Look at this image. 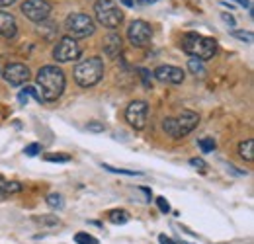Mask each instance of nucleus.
I'll list each match as a JSON object with an SVG mask.
<instances>
[{
    "label": "nucleus",
    "mask_w": 254,
    "mask_h": 244,
    "mask_svg": "<svg viewBox=\"0 0 254 244\" xmlns=\"http://www.w3.org/2000/svg\"><path fill=\"white\" fill-rule=\"evenodd\" d=\"M24 153H26V156H37V154L41 153V145L39 143H32V145H28L24 149Z\"/></svg>",
    "instance_id": "27"
},
{
    "label": "nucleus",
    "mask_w": 254,
    "mask_h": 244,
    "mask_svg": "<svg viewBox=\"0 0 254 244\" xmlns=\"http://www.w3.org/2000/svg\"><path fill=\"white\" fill-rule=\"evenodd\" d=\"M182 49L199 61H209L217 53V41L197 31H188L182 35Z\"/></svg>",
    "instance_id": "2"
},
{
    "label": "nucleus",
    "mask_w": 254,
    "mask_h": 244,
    "mask_svg": "<svg viewBox=\"0 0 254 244\" xmlns=\"http://www.w3.org/2000/svg\"><path fill=\"white\" fill-rule=\"evenodd\" d=\"M47 205L51 209H63L64 207V199L61 193H49L47 195Z\"/></svg>",
    "instance_id": "20"
},
{
    "label": "nucleus",
    "mask_w": 254,
    "mask_h": 244,
    "mask_svg": "<svg viewBox=\"0 0 254 244\" xmlns=\"http://www.w3.org/2000/svg\"><path fill=\"white\" fill-rule=\"evenodd\" d=\"M127 39L131 41L133 47H147L153 39V30L147 22L143 20H133L127 28Z\"/></svg>",
    "instance_id": "8"
},
{
    "label": "nucleus",
    "mask_w": 254,
    "mask_h": 244,
    "mask_svg": "<svg viewBox=\"0 0 254 244\" xmlns=\"http://www.w3.org/2000/svg\"><path fill=\"white\" fill-rule=\"evenodd\" d=\"M18 102H20V104H28V96H26L24 92H20V94H18Z\"/></svg>",
    "instance_id": "34"
},
{
    "label": "nucleus",
    "mask_w": 254,
    "mask_h": 244,
    "mask_svg": "<svg viewBox=\"0 0 254 244\" xmlns=\"http://www.w3.org/2000/svg\"><path fill=\"white\" fill-rule=\"evenodd\" d=\"M197 145H199L201 153H205V154L215 151V141H213V137H201V139L197 141Z\"/></svg>",
    "instance_id": "21"
},
{
    "label": "nucleus",
    "mask_w": 254,
    "mask_h": 244,
    "mask_svg": "<svg viewBox=\"0 0 254 244\" xmlns=\"http://www.w3.org/2000/svg\"><path fill=\"white\" fill-rule=\"evenodd\" d=\"M190 164L195 168V170H201V172H205V166H207L201 158H190Z\"/></svg>",
    "instance_id": "29"
},
{
    "label": "nucleus",
    "mask_w": 254,
    "mask_h": 244,
    "mask_svg": "<svg viewBox=\"0 0 254 244\" xmlns=\"http://www.w3.org/2000/svg\"><path fill=\"white\" fill-rule=\"evenodd\" d=\"M239 156L247 162H253L254 160V141L253 139H247L239 145Z\"/></svg>",
    "instance_id": "15"
},
{
    "label": "nucleus",
    "mask_w": 254,
    "mask_h": 244,
    "mask_svg": "<svg viewBox=\"0 0 254 244\" xmlns=\"http://www.w3.org/2000/svg\"><path fill=\"white\" fill-rule=\"evenodd\" d=\"M110 221L114 225H126L129 221V213L124 211V209H114V211H110Z\"/></svg>",
    "instance_id": "19"
},
{
    "label": "nucleus",
    "mask_w": 254,
    "mask_h": 244,
    "mask_svg": "<svg viewBox=\"0 0 254 244\" xmlns=\"http://www.w3.org/2000/svg\"><path fill=\"white\" fill-rule=\"evenodd\" d=\"M155 78L160 82H168V84H180L184 82V72L182 68L174 64H160L155 68Z\"/></svg>",
    "instance_id": "12"
},
{
    "label": "nucleus",
    "mask_w": 254,
    "mask_h": 244,
    "mask_svg": "<svg viewBox=\"0 0 254 244\" xmlns=\"http://www.w3.org/2000/svg\"><path fill=\"white\" fill-rule=\"evenodd\" d=\"M86 129H88V131H92V133H104V129H106V127L98 122H90L88 125H86Z\"/></svg>",
    "instance_id": "28"
},
{
    "label": "nucleus",
    "mask_w": 254,
    "mask_h": 244,
    "mask_svg": "<svg viewBox=\"0 0 254 244\" xmlns=\"http://www.w3.org/2000/svg\"><path fill=\"white\" fill-rule=\"evenodd\" d=\"M16 0H0V6H12Z\"/></svg>",
    "instance_id": "37"
},
{
    "label": "nucleus",
    "mask_w": 254,
    "mask_h": 244,
    "mask_svg": "<svg viewBox=\"0 0 254 244\" xmlns=\"http://www.w3.org/2000/svg\"><path fill=\"white\" fill-rule=\"evenodd\" d=\"M80 53H82V49L76 43V39H72V37L66 35V37H61L57 41V45L53 49V59L57 62H70V61H76L80 57Z\"/></svg>",
    "instance_id": "7"
},
{
    "label": "nucleus",
    "mask_w": 254,
    "mask_h": 244,
    "mask_svg": "<svg viewBox=\"0 0 254 244\" xmlns=\"http://www.w3.org/2000/svg\"><path fill=\"white\" fill-rule=\"evenodd\" d=\"M74 243L76 244H98V239H94L88 233H76L74 235Z\"/></svg>",
    "instance_id": "22"
},
{
    "label": "nucleus",
    "mask_w": 254,
    "mask_h": 244,
    "mask_svg": "<svg viewBox=\"0 0 254 244\" xmlns=\"http://www.w3.org/2000/svg\"><path fill=\"white\" fill-rule=\"evenodd\" d=\"M188 70L195 76H205V64H203V61H199L195 57H191L188 61Z\"/></svg>",
    "instance_id": "18"
},
{
    "label": "nucleus",
    "mask_w": 254,
    "mask_h": 244,
    "mask_svg": "<svg viewBox=\"0 0 254 244\" xmlns=\"http://www.w3.org/2000/svg\"><path fill=\"white\" fill-rule=\"evenodd\" d=\"M43 158H45L47 162H68V160H70L68 154H53V153L43 154Z\"/></svg>",
    "instance_id": "24"
},
{
    "label": "nucleus",
    "mask_w": 254,
    "mask_h": 244,
    "mask_svg": "<svg viewBox=\"0 0 254 244\" xmlns=\"http://www.w3.org/2000/svg\"><path fill=\"white\" fill-rule=\"evenodd\" d=\"M64 28L70 33L68 37L76 39V37H88L96 31L94 20L88 14H80V12H72L66 16L64 20Z\"/></svg>",
    "instance_id": "6"
},
{
    "label": "nucleus",
    "mask_w": 254,
    "mask_h": 244,
    "mask_svg": "<svg viewBox=\"0 0 254 244\" xmlns=\"http://www.w3.org/2000/svg\"><path fill=\"white\" fill-rule=\"evenodd\" d=\"M147 114L149 106L143 100H133L126 110V120L133 129H143L147 125Z\"/></svg>",
    "instance_id": "10"
},
{
    "label": "nucleus",
    "mask_w": 254,
    "mask_h": 244,
    "mask_svg": "<svg viewBox=\"0 0 254 244\" xmlns=\"http://www.w3.org/2000/svg\"><path fill=\"white\" fill-rule=\"evenodd\" d=\"M122 4H124V6H127V8H133L135 0H122Z\"/></svg>",
    "instance_id": "36"
},
{
    "label": "nucleus",
    "mask_w": 254,
    "mask_h": 244,
    "mask_svg": "<svg viewBox=\"0 0 254 244\" xmlns=\"http://www.w3.org/2000/svg\"><path fill=\"white\" fill-rule=\"evenodd\" d=\"M33 221L37 225L45 227V229H53V227H59L61 225V221H59L57 215H37V217H33Z\"/></svg>",
    "instance_id": "16"
},
{
    "label": "nucleus",
    "mask_w": 254,
    "mask_h": 244,
    "mask_svg": "<svg viewBox=\"0 0 254 244\" xmlns=\"http://www.w3.org/2000/svg\"><path fill=\"white\" fill-rule=\"evenodd\" d=\"M235 2H237V4H241L243 8H251V2H249V0H235Z\"/></svg>",
    "instance_id": "35"
},
{
    "label": "nucleus",
    "mask_w": 254,
    "mask_h": 244,
    "mask_svg": "<svg viewBox=\"0 0 254 244\" xmlns=\"http://www.w3.org/2000/svg\"><path fill=\"white\" fill-rule=\"evenodd\" d=\"M16 33H18L16 18L8 12H0V35L6 39H12V37H16Z\"/></svg>",
    "instance_id": "14"
},
{
    "label": "nucleus",
    "mask_w": 254,
    "mask_h": 244,
    "mask_svg": "<svg viewBox=\"0 0 254 244\" xmlns=\"http://www.w3.org/2000/svg\"><path fill=\"white\" fill-rule=\"evenodd\" d=\"M104 76V61L100 57H88L74 66V80L82 88L98 84Z\"/></svg>",
    "instance_id": "3"
},
{
    "label": "nucleus",
    "mask_w": 254,
    "mask_h": 244,
    "mask_svg": "<svg viewBox=\"0 0 254 244\" xmlns=\"http://www.w3.org/2000/svg\"><path fill=\"white\" fill-rule=\"evenodd\" d=\"M221 20L225 22V24H227V26H229V28H235V26H237L235 18H233L231 14H227V12H223V14H221Z\"/></svg>",
    "instance_id": "31"
},
{
    "label": "nucleus",
    "mask_w": 254,
    "mask_h": 244,
    "mask_svg": "<svg viewBox=\"0 0 254 244\" xmlns=\"http://www.w3.org/2000/svg\"><path fill=\"white\" fill-rule=\"evenodd\" d=\"M24 94H26V96H28V98H33V100H35V102H39V104H43V98H41V94H39V90H37V88H35V86H26V88H24Z\"/></svg>",
    "instance_id": "26"
},
{
    "label": "nucleus",
    "mask_w": 254,
    "mask_h": 244,
    "mask_svg": "<svg viewBox=\"0 0 254 244\" xmlns=\"http://www.w3.org/2000/svg\"><path fill=\"white\" fill-rule=\"evenodd\" d=\"M124 49V39L120 33H110L104 39V55L110 59H118Z\"/></svg>",
    "instance_id": "13"
},
{
    "label": "nucleus",
    "mask_w": 254,
    "mask_h": 244,
    "mask_svg": "<svg viewBox=\"0 0 254 244\" xmlns=\"http://www.w3.org/2000/svg\"><path fill=\"white\" fill-rule=\"evenodd\" d=\"M139 72H141V76H143L145 86H147V88H151V82H149V70H147V68H139Z\"/></svg>",
    "instance_id": "32"
},
{
    "label": "nucleus",
    "mask_w": 254,
    "mask_h": 244,
    "mask_svg": "<svg viewBox=\"0 0 254 244\" xmlns=\"http://www.w3.org/2000/svg\"><path fill=\"white\" fill-rule=\"evenodd\" d=\"M37 90L41 94L43 102H55L61 98V94L64 92V86H66V78H64V72L55 66V64H45L39 68L37 76Z\"/></svg>",
    "instance_id": "1"
},
{
    "label": "nucleus",
    "mask_w": 254,
    "mask_h": 244,
    "mask_svg": "<svg viewBox=\"0 0 254 244\" xmlns=\"http://www.w3.org/2000/svg\"><path fill=\"white\" fill-rule=\"evenodd\" d=\"M20 10H22V14H24L28 20L41 24V22H45V20L49 18V14H51V4H49L47 0H26Z\"/></svg>",
    "instance_id": "9"
},
{
    "label": "nucleus",
    "mask_w": 254,
    "mask_h": 244,
    "mask_svg": "<svg viewBox=\"0 0 254 244\" xmlns=\"http://www.w3.org/2000/svg\"><path fill=\"white\" fill-rule=\"evenodd\" d=\"M231 35L233 37H237V39H243V41H247V43H253L254 35L251 31H241V30H233L231 31Z\"/></svg>",
    "instance_id": "25"
},
{
    "label": "nucleus",
    "mask_w": 254,
    "mask_h": 244,
    "mask_svg": "<svg viewBox=\"0 0 254 244\" xmlns=\"http://www.w3.org/2000/svg\"><path fill=\"white\" fill-rule=\"evenodd\" d=\"M139 4H155V2H159V0H137Z\"/></svg>",
    "instance_id": "38"
},
{
    "label": "nucleus",
    "mask_w": 254,
    "mask_h": 244,
    "mask_svg": "<svg viewBox=\"0 0 254 244\" xmlns=\"http://www.w3.org/2000/svg\"><path fill=\"white\" fill-rule=\"evenodd\" d=\"M199 123V116L195 112H182L178 118H164L162 120V131L170 135L172 139H182L191 133Z\"/></svg>",
    "instance_id": "4"
},
{
    "label": "nucleus",
    "mask_w": 254,
    "mask_h": 244,
    "mask_svg": "<svg viewBox=\"0 0 254 244\" xmlns=\"http://www.w3.org/2000/svg\"><path fill=\"white\" fill-rule=\"evenodd\" d=\"M4 78L12 86H22V84H26L30 80V68L26 64H22V62H12L4 70Z\"/></svg>",
    "instance_id": "11"
},
{
    "label": "nucleus",
    "mask_w": 254,
    "mask_h": 244,
    "mask_svg": "<svg viewBox=\"0 0 254 244\" xmlns=\"http://www.w3.org/2000/svg\"><path fill=\"white\" fill-rule=\"evenodd\" d=\"M157 205H159V209L162 213H168L170 211V205H168V201L164 197H157Z\"/></svg>",
    "instance_id": "30"
},
{
    "label": "nucleus",
    "mask_w": 254,
    "mask_h": 244,
    "mask_svg": "<svg viewBox=\"0 0 254 244\" xmlns=\"http://www.w3.org/2000/svg\"><path fill=\"white\" fill-rule=\"evenodd\" d=\"M22 191V183L20 182H8L4 178H0V195H12V193H18Z\"/></svg>",
    "instance_id": "17"
},
{
    "label": "nucleus",
    "mask_w": 254,
    "mask_h": 244,
    "mask_svg": "<svg viewBox=\"0 0 254 244\" xmlns=\"http://www.w3.org/2000/svg\"><path fill=\"white\" fill-rule=\"evenodd\" d=\"M159 243L160 244H178V243H174L172 239H168L166 235H160V237H159Z\"/></svg>",
    "instance_id": "33"
},
{
    "label": "nucleus",
    "mask_w": 254,
    "mask_h": 244,
    "mask_svg": "<svg viewBox=\"0 0 254 244\" xmlns=\"http://www.w3.org/2000/svg\"><path fill=\"white\" fill-rule=\"evenodd\" d=\"M94 14L98 24L108 30H116L124 22V12L118 8V4L114 0H96Z\"/></svg>",
    "instance_id": "5"
},
{
    "label": "nucleus",
    "mask_w": 254,
    "mask_h": 244,
    "mask_svg": "<svg viewBox=\"0 0 254 244\" xmlns=\"http://www.w3.org/2000/svg\"><path fill=\"white\" fill-rule=\"evenodd\" d=\"M104 170L108 172H114V174H124V176H143V172H137V170H120V168H114L110 164H102Z\"/></svg>",
    "instance_id": "23"
}]
</instances>
